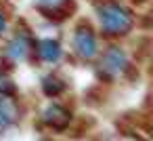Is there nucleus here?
I'll list each match as a JSON object with an SVG mask.
<instances>
[{"mask_svg": "<svg viewBox=\"0 0 153 141\" xmlns=\"http://www.w3.org/2000/svg\"><path fill=\"white\" fill-rule=\"evenodd\" d=\"M101 17V26L109 32V34H124L130 30L132 26V17L126 9L117 7V4H105L99 11Z\"/></svg>", "mask_w": 153, "mask_h": 141, "instance_id": "obj_1", "label": "nucleus"}, {"mask_svg": "<svg viewBox=\"0 0 153 141\" xmlns=\"http://www.w3.org/2000/svg\"><path fill=\"white\" fill-rule=\"evenodd\" d=\"M74 49L80 57L90 59L97 55V40L88 30H78V34L74 36Z\"/></svg>", "mask_w": 153, "mask_h": 141, "instance_id": "obj_2", "label": "nucleus"}, {"mask_svg": "<svg viewBox=\"0 0 153 141\" xmlns=\"http://www.w3.org/2000/svg\"><path fill=\"white\" fill-rule=\"evenodd\" d=\"M124 68H126V55L120 49L107 51V55L103 57V70L107 74H120Z\"/></svg>", "mask_w": 153, "mask_h": 141, "instance_id": "obj_3", "label": "nucleus"}, {"mask_svg": "<svg viewBox=\"0 0 153 141\" xmlns=\"http://www.w3.org/2000/svg\"><path fill=\"white\" fill-rule=\"evenodd\" d=\"M17 118V112H15V105L9 101V99H0V130H4L7 126H11Z\"/></svg>", "mask_w": 153, "mask_h": 141, "instance_id": "obj_4", "label": "nucleus"}, {"mask_svg": "<svg viewBox=\"0 0 153 141\" xmlns=\"http://www.w3.org/2000/svg\"><path fill=\"white\" fill-rule=\"evenodd\" d=\"M27 53H30V40L25 36H17L7 49V55L13 57V59H23Z\"/></svg>", "mask_w": 153, "mask_h": 141, "instance_id": "obj_5", "label": "nucleus"}, {"mask_svg": "<svg viewBox=\"0 0 153 141\" xmlns=\"http://www.w3.org/2000/svg\"><path fill=\"white\" fill-rule=\"evenodd\" d=\"M40 57H42L44 61H57V59L61 57L59 44L53 42V40H42V42H40Z\"/></svg>", "mask_w": 153, "mask_h": 141, "instance_id": "obj_6", "label": "nucleus"}, {"mask_svg": "<svg viewBox=\"0 0 153 141\" xmlns=\"http://www.w3.org/2000/svg\"><path fill=\"white\" fill-rule=\"evenodd\" d=\"M46 120L53 124V126H65L67 124V120H69V114L65 112V110H61V107H57V105H53V107H48L46 110Z\"/></svg>", "mask_w": 153, "mask_h": 141, "instance_id": "obj_7", "label": "nucleus"}, {"mask_svg": "<svg viewBox=\"0 0 153 141\" xmlns=\"http://www.w3.org/2000/svg\"><path fill=\"white\" fill-rule=\"evenodd\" d=\"M61 88H63V84H59V80H55V78H46L44 80V91L48 95H57Z\"/></svg>", "mask_w": 153, "mask_h": 141, "instance_id": "obj_8", "label": "nucleus"}, {"mask_svg": "<svg viewBox=\"0 0 153 141\" xmlns=\"http://www.w3.org/2000/svg\"><path fill=\"white\" fill-rule=\"evenodd\" d=\"M38 2L42 4V7H48V9H57V7H61L65 0H38Z\"/></svg>", "mask_w": 153, "mask_h": 141, "instance_id": "obj_9", "label": "nucleus"}, {"mask_svg": "<svg viewBox=\"0 0 153 141\" xmlns=\"http://www.w3.org/2000/svg\"><path fill=\"white\" fill-rule=\"evenodd\" d=\"M2 30H4V17L0 15V32H2Z\"/></svg>", "mask_w": 153, "mask_h": 141, "instance_id": "obj_10", "label": "nucleus"}]
</instances>
